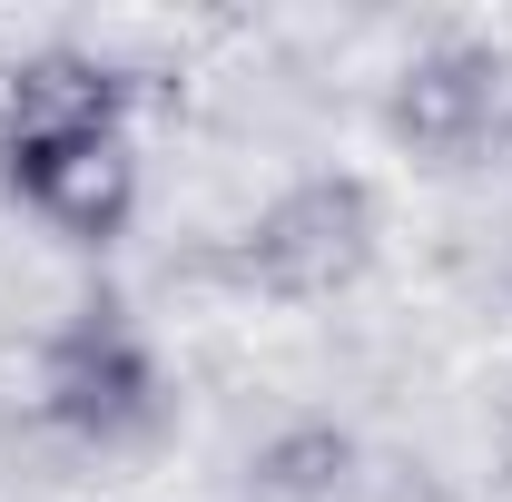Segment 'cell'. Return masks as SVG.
<instances>
[{
  "label": "cell",
  "mask_w": 512,
  "mask_h": 502,
  "mask_svg": "<svg viewBox=\"0 0 512 502\" xmlns=\"http://www.w3.org/2000/svg\"><path fill=\"white\" fill-rule=\"evenodd\" d=\"M0 197H20L69 247H109L138 217V148L128 138H60V148H0Z\"/></svg>",
  "instance_id": "277c9868"
},
{
  "label": "cell",
  "mask_w": 512,
  "mask_h": 502,
  "mask_svg": "<svg viewBox=\"0 0 512 502\" xmlns=\"http://www.w3.org/2000/svg\"><path fill=\"white\" fill-rule=\"evenodd\" d=\"M30 404L40 424L69 443H138L168 414V375H158V345L128 325L119 296H89L79 315H60L30 355Z\"/></svg>",
  "instance_id": "6da1fadb"
},
{
  "label": "cell",
  "mask_w": 512,
  "mask_h": 502,
  "mask_svg": "<svg viewBox=\"0 0 512 502\" xmlns=\"http://www.w3.org/2000/svg\"><path fill=\"white\" fill-rule=\"evenodd\" d=\"M375 237H384L375 188L355 168H316V178H296V188H276L256 207L237 266H247L266 296H296L306 306V296H345L375 266Z\"/></svg>",
  "instance_id": "7a4b0ae2"
},
{
  "label": "cell",
  "mask_w": 512,
  "mask_h": 502,
  "mask_svg": "<svg viewBox=\"0 0 512 502\" xmlns=\"http://www.w3.org/2000/svg\"><path fill=\"white\" fill-rule=\"evenodd\" d=\"M503 473H512V453H503Z\"/></svg>",
  "instance_id": "ba28073f"
},
{
  "label": "cell",
  "mask_w": 512,
  "mask_h": 502,
  "mask_svg": "<svg viewBox=\"0 0 512 502\" xmlns=\"http://www.w3.org/2000/svg\"><path fill=\"white\" fill-rule=\"evenodd\" d=\"M247 473H256V493H266V502H345L355 483H365V453H355L345 424L306 414V424H286V434L256 443Z\"/></svg>",
  "instance_id": "8992f818"
},
{
  "label": "cell",
  "mask_w": 512,
  "mask_h": 502,
  "mask_svg": "<svg viewBox=\"0 0 512 502\" xmlns=\"http://www.w3.org/2000/svg\"><path fill=\"white\" fill-rule=\"evenodd\" d=\"M493 128H503V60L483 40H434L384 89V138L414 148V158H463Z\"/></svg>",
  "instance_id": "5b68a950"
},
{
  "label": "cell",
  "mask_w": 512,
  "mask_h": 502,
  "mask_svg": "<svg viewBox=\"0 0 512 502\" xmlns=\"http://www.w3.org/2000/svg\"><path fill=\"white\" fill-rule=\"evenodd\" d=\"M138 79L99 50H20L0 79V148H60V138H128Z\"/></svg>",
  "instance_id": "3957f363"
},
{
  "label": "cell",
  "mask_w": 512,
  "mask_h": 502,
  "mask_svg": "<svg viewBox=\"0 0 512 502\" xmlns=\"http://www.w3.org/2000/svg\"><path fill=\"white\" fill-rule=\"evenodd\" d=\"M493 138H503V148H512V109H503V128H493Z\"/></svg>",
  "instance_id": "52a82bcc"
}]
</instances>
